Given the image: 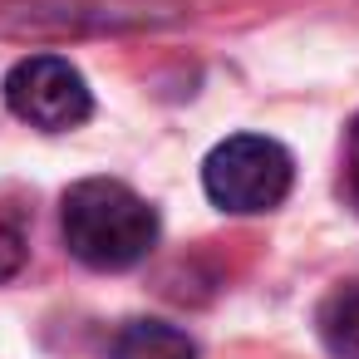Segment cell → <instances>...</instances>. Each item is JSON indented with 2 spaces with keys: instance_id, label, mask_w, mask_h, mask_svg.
Here are the masks:
<instances>
[{
  "instance_id": "cell-1",
  "label": "cell",
  "mask_w": 359,
  "mask_h": 359,
  "mask_svg": "<svg viewBox=\"0 0 359 359\" xmlns=\"http://www.w3.org/2000/svg\"><path fill=\"white\" fill-rule=\"evenodd\" d=\"M60 222H65V246L94 271L138 266L158 241L153 207L133 187L109 182V177L74 182L65 192V217Z\"/></svg>"
},
{
  "instance_id": "cell-2",
  "label": "cell",
  "mask_w": 359,
  "mask_h": 359,
  "mask_svg": "<svg viewBox=\"0 0 359 359\" xmlns=\"http://www.w3.org/2000/svg\"><path fill=\"white\" fill-rule=\"evenodd\" d=\"M290 153L271 138H256V133H236L226 143H217L202 163V187L207 197L222 207V212H271L285 202L290 192Z\"/></svg>"
},
{
  "instance_id": "cell-3",
  "label": "cell",
  "mask_w": 359,
  "mask_h": 359,
  "mask_svg": "<svg viewBox=\"0 0 359 359\" xmlns=\"http://www.w3.org/2000/svg\"><path fill=\"white\" fill-rule=\"evenodd\" d=\"M6 104L15 118L45 128V133H65V128H79L94 109L89 99V84L84 74L60 60V55H30L11 69L6 79Z\"/></svg>"
},
{
  "instance_id": "cell-4",
  "label": "cell",
  "mask_w": 359,
  "mask_h": 359,
  "mask_svg": "<svg viewBox=\"0 0 359 359\" xmlns=\"http://www.w3.org/2000/svg\"><path fill=\"white\" fill-rule=\"evenodd\" d=\"M315 325H320V339H325L330 359H359V280L330 290Z\"/></svg>"
},
{
  "instance_id": "cell-5",
  "label": "cell",
  "mask_w": 359,
  "mask_h": 359,
  "mask_svg": "<svg viewBox=\"0 0 359 359\" xmlns=\"http://www.w3.org/2000/svg\"><path fill=\"white\" fill-rule=\"evenodd\" d=\"M114 359H197L192 339L163 320H133L114 339Z\"/></svg>"
},
{
  "instance_id": "cell-6",
  "label": "cell",
  "mask_w": 359,
  "mask_h": 359,
  "mask_svg": "<svg viewBox=\"0 0 359 359\" xmlns=\"http://www.w3.org/2000/svg\"><path fill=\"white\" fill-rule=\"evenodd\" d=\"M20 261H25V241H20V231H15L11 222H0V280L15 276Z\"/></svg>"
},
{
  "instance_id": "cell-7",
  "label": "cell",
  "mask_w": 359,
  "mask_h": 359,
  "mask_svg": "<svg viewBox=\"0 0 359 359\" xmlns=\"http://www.w3.org/2000/svg\"><path fill=\"white\" fill-rule=\"evenodd\" d=\"M349 197H354V207H359V118H354V128H349Z\"/></svg>"
}]
</instances>
